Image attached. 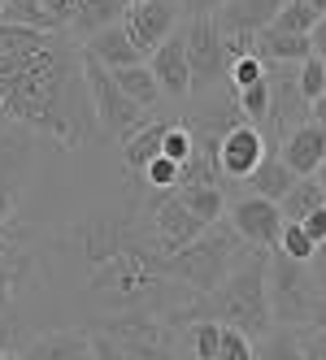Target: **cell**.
I'll list each match as a JSON object with an SVG mask.
<instances>
[{
  "instance_id": "obj_1",
  "label": "cell",
  "mask_w": 326,
  "mask_h": 360,
  "mask_svg": "<svg viewBox=\"0 0 326 360\" xmlns=\"http://www.w3.org/2000/svg\"><path fill=\"white\" fill-rule=\"evenodd\" d=\"M0 109L61 148H83L100 122L83 48H74L65 31L0 22Z\"/></svg>"
},
{
  "instance_id": "obj_2",
  "label": "cell",
  "mask_w": 326,
  "mask_h": 360,
  "mask_svg": "<svg viewBox=\"0 0 326 360\" xmlns=\"http://www.w3.org/2000/svg\"><path fill=\"white\" fill-rule=\"evenodd\" d=\"M209 308V313L218 321L227 326H239L248 330L253 339H261V334H270V321H274V304H270V269H265V248L248 252L244 261L222 278V287L200 300Z\"/></svg>"
},
{
  "instance_id": "obj_3",
  "label": "cell",
  "mask_w": 326,
  "mask_h": 360,
  "mask_svg": "<svg viewBox=\"0 0 326 360\" xmlns=\"http://www.w3.org/2000/svg\"><path fill=\"white\" fill-rule=\"evenodd\" d=\"M244 235H239V226L231 221H209L200 235L187 243V248H179V252H170V269H174V278L183 282V287L196 295V300H209L218 287H222V278H227L239 261H244Z\"/></svg>"
},
{
  "instance_id": "obj_4",
  "label": "cell",
  "mask_w": 326,
  "mask_h": 360,
  "mask_svg": "<svg viewBox=\"0 0 326 360\" xmlns=\"http://www.w3.org/2000/svg\"><path fill=\"white\" fill-rule=\"evenodd\" d=\"M313 300H318V278L309 261H296V256L279 252L270 261V304H274V321L283 326H309L313 313Z\"/></svg>"
},
{
  "instance_id": "obj_5",
  "label": "cell",
  "mask_w": 326,
  "mask_h": 360,
  "mask_svg": "<svg viewBox=\"0 0 326 360\" xmlns=\"http://www.w3.org/2000/svg\"><path fill=\"white\" fill-rule=\"evenodd\" d=\"M83 61H87V83H92V100H96L100 131H105V135H118V139H127L131 131H139L148 109L139 105V100H131L127 91H122L118 74H113L105 61H100V57H92L87 48H83Z\"/></svg>"
},
{
  "instance_id": "obj_6",
  "label": "cell",
  "mask_w": 326,
  "mask_h": 360,
  "mask_svg": "<svg viewBox=\"0 0 326 360\" xmlns=\"http://www.w3.org/2000/svg\"><path fill=\"white\" fill-rule=\"evenodd\" d=\"M187 48H192L196 87H209L231 74V44H227V31H222L218 13H196V22L187 27Z\"/></svg>"
},
{
  "instance_id": "obj_7",
  "label": "cell",
  "mask_w": 326,
  "mask_h": 360,
  "mask_svg": "<svg viewBox=\"0 0 326 360\" xmlns=\"http://www.w3.org/2000/svg\"><path fill=\"white\" fill-rule=\"evenodd\" d=\"M144 217H148V226L157 230V239L170 248V252H179V248H187L200 230H205L209 221L200 217L192 204L174 191V187H165V191H157L153 200H148V209H144Z\"/></svg>"
},
{
  "instance_id": "obj_8",
  "label": "cell",
  "mask_w": 326,
  "mask_h": 360,
  "mask_svg": "<svg viewBox=\"0 0 326 360\" xmlns=\"http://www.w3.org/2000/svg\"><path fill=\"white\" fill-rule=\"evenodd\" d=\"M31 178V143L18 131H0V226L18 217L22 191Z\"/></svg>"
},
{
  "instance_id": "obj_9",
  "label": "cell",
  "mask_w": 326,
  "mask_h": 360,
  "mask_svg": "<svg viewBox=\"0 0 326 360\" xmlns=\"http://www.w3.org/2000/svg\"><path fill=\"white\" fill-rule=\"evenodd\" d=\"M231 221L239 226V235L253 243V248H279V235H283V226H287V213H283L279 200L253 191V195H244L235 209H231Z\"/></svg>"
},
{
  "instance_id": "obj_10",
  "label": "cell",
  "mask_w": 326,
  "mask_h": 360,
  "mask_svg": "<svg viewBox=\"0 0 326 360\" xmlns=\"http://www.w3.org/2000/svg\"><path fill=\"white\" fill-rule=\"evenodd\" d=\"M31 274V243L22 221H5L0 226V313L13 304V295L22 291V282Z\"/></svg>"
},
{
  "instance_id": "obj_11",
  "label": "cell",
  "mask_w": 326,
  "mask_h": 360,
  "mask_svg": "<svg viewBox=\"0 0 326 360\" xmlns=\"http://www.w3.org/2000/svg\"><path fill=\"white\" fill-rule=\"evenodd\" d=\"M153 74L161 79V91L165 96H192L196 91V74H192V48H187V35H170L153 48Z\"/></svg>"
},
{
  "instance_id": "obj_12",
  "label": "cell",
  "mask_w": 326,
  "mask_h": 360,
  "mask_svg": "<svg viewBox=\"0 0 326 360\" xmlns=\"http://www.w3.org/2000/svg\"><path fill=\"white\" fill-rule=\"evenodd\" d=\"M265 135L257 131V122H235L231 126V131L227 135H222V174H227V178H239V183H244V178L248 174H253L261 161H265Z\"/></svg>"
},
{
  "instance_id": "obj_13",
  "label": "cell",
  "mask_w": 326,
  "mask_h": 360,
  "mask_svg": "<svg viewBox=\"0 0 326 360\" xmlns=\"http://www.w3.org/2000/svg\"><path fill=\"white\" fill-rule=\"evenodd\" d=\"M174 18H179L174 0H139V5L127 9V22H122V27L131 31V39L139 44L144 57H153V48L174 35Z\"/></svg>"
},
{
  "instance_id": "obj_14",
  "label": "cell",
  "mask_w": 326,
  "mask_h": 360,
  "mask_svg": "<svg viewBox=\"0 0 326 360\" xmlns=\"http://www.w3.org/2000/svg\"><path fill=\"white\" fill-rule=\"evenodd\" d=\"M279 152H283V161L296 174H318V165L326 157V126L322 122H300V126H291V131L283 135V143H279Z\"/></svg>"
},
{
  "instance_id": "obj_15",
  "label": "cell",
  "mask_w": 326,
  "mask_h": 360,
  "mask_svg": "<svg viewBox=\"0 0 326 360\" xmlns=\"http://www.w3.org/2000/svg\"><path fill=\"white\" fill-rule=\"evenodd\" d=\"M283 0H227L218 9V22L227 27V35H257L279 18Z\"/></svg>"
},
{
  "instance_id": "obj_16",
  "label": "cell",
  "mask_w": 326,
  "mask_h": 360,
  "mask_svg": "<svg viewBox=\"0 0 326 360\" xmlns=\"http://www.w3.org/2000/svg\"><path fill=\"white\" fill-rule=\"evenodd\" d=\"M257 53H261L265 65H274V61L300 65L305 57H313V39L309 35H296V31H283V27H274V22H270L265 31H257Z\"/></svg>"
},
{
  "instance_id": "obj_17",
  "label": "cell",
  "mask_w": 326,
  "mask_h": 360,
  "mask_svg": "<svg viewBox=\"0 0 326 360\" xmlns=\"http://www.w3.org/2000/svg\"><path fill=\"white\" fill-rule=\"evenodd\" d=\"M296 178H300V174L283 161V152H279V148H270V152H265V161L244 178V187H248V191H257V195H270V200H283V195L296 187Z\"/></svg>"
},
{
  "instance_id": "obj_18",
  "label": "cell",
  "mask_w": 326,
  "mask_h": 360,
  "mask_svg": "<svg viewBox=\"0 0 326 360\" xmlns=\"http://www.w3.org/2000/svg\"><path fill=\"white\" fill-rule=\"evenodd\" d=\"M87 53L92 57H100L109 70H122V65H135V61H144V53H139V44L131 39V31L127 27H105V31H96L92 39H87Z\"/></svg>"
},
{
  "instance_id": "obj_19",
  "label": "cell",
  "mask_w": 326,
  "mask_h": 360,
  "mask_svg": "<svg viewBox=\"0 0 326 360\" xmlns=\"http://www.w3.org/2000/svg\"><path fill=\"white\" fill-rule=\"evenodd\" d=\"M165 131H170V122H144L139 131H131L127 139H122V169H127V174H144L148 161L161 157Z\"/></svg>"
},
{
  "instance_id": "obj_20",
  "label": "cell",
  "mask_w": 326,
  "mask_h": 360,
  "mask_svg": "<svg viewBox=\"0 0 326 360\" xmlns=\"http://www.w3.org/2000/svg\"><path fill=\"white\" fill-rule=\"evenodd\" d=\"M92 334H79V330H53V334H39V339L27 347V356L35 360H61V356H92Z\"/></svg>"
},
{
  "instance_id": "obj_21",
  "label": "cell",
  "mask_w": 326,
  "mask_h": 360,
  "mask_svg": "<svg viewBox=\"0 0 326 360\" xmlns=\"http://www.w3.org/2000/svg\"><path fill=\"white\" fill-rule=\"evenodd\" d=\"M127 9H131V0H79V9H74V31L96 35V31L113 27L118 18H127Z\"/></svg>"
},
{
  "instance_id": "obj_22",
  "label": "cell",
  "mask_w": 326,
  "mask_h": 360,
  "mask_svg": "<svg viewBox=\"0 0 326 360\" xmlns=\"http://www.w3.org/2000/svg\"><path fill=\"white\" fill-rule=\"evenodd\" d=\"M279 204H283L287 221H300L305 213L322 209V204H326V187H322V178H318V174H300V178H296V187H291Z\"/></svg>"
},
{
  "instance_id": "obj_23",
  "label": "cell",
  "mask_w": 326,
  "mask_h": 360,
  "mask_svg": "<svg viewBox=\"0 0 326 360\" xmlns=\"http://www.w3.org/2000/svg\"><path fill=\"white\" fill-rule=\"evenodd\" d=\"M113 74H118L122 91H127L131 100H139L144 109H153V105H157V96H161V79L153 74V65L135 61V65H122V70H113Z\"/></svg>"
},
{
  "instance_id": "obj_24",
  "label": "cell",
  "mask_w": 326,
  "mask_h": 360,
  "mask_svg": "<svg viewBox=\"0 0 326 360\" xmlns=\"http://www.w3.org/2000/svg\"><path fill=\"white\" fill-rule=\"evenodd\" d=\"M192 209L205 217V221H218L227 213V195H222V183H187V187H174Z\"/></svg>"
},
{
  "instance_id": "obj_25",
  "label": "cell",
  "mask_w": 326,
  "mask_h": 360,
  "mask_svg": "<svg viewBox=\"0 0 326 360\" xmlns=\"http://www.w3.org/2000/svg\"><path fill=\"white\" fill-rule=\"evenodd\" d=\"M0 22H13V27H35V31H61L44 0H5Z\"/></svg>"
},
{
  "instance_id": "obj_26",
  "label": "cell",
  "mask_w": 326,
  "mask_h": 360,
  "mask_svg": "<svg viewBox=\"0 0 326 360\" xmlns=\"http://www.w3.org/2000/svg\"><path fill=\"white\" fill-rule=\"evenodd\" d=\"M270 70H265V79H257V83H244V87H235V105H239V113L248 117V122H265L270 117Z\"/></svg>"
},
{
  "instance_id": "obj_27",
  "label": "cell",
  "mask_w": 326,
  "mask_h": 360,
  "mask_svg": "<svg viewBox=\"0 0 326 360\" xmlns=\"http://www.w3.org/2000/svg\"><path fill=\"white\" fill-rule=\"evenodd\" d=\"M318 9H313V0H283V9L279 18H274V27H283V31H296V35H309L318 27Z\"/></svg>"
},
{
  "instance_id": "obj_28",
  "label": "cell",
  "mask_w": 326,
  "mask_h": 360,
  "mask_svg": "<svg viewBox=\"0 0 326 360\" xmlns=\"http://www.w3.org/2000/svg\"><path fill=\"white\" fill-rule=\"evenodd\" d=\"M318 248H322V243H318V239H313L300 221H287V226H283V235H279V252L296 256V261H313Z\"/></svg>"
},
{
  "instance_id": "obj_29",
  "label": "cell",
  "mask_w": 326,
  "mask_h": 360,
  "mask_svg": "<svg viewBox=\"0 0 326 360\" xmlns=\"http://www.w3.org/2000/svg\"><path fill=\"white\" fill-rule=\"evenodd\" d=\"M253 356H257L253 334L239 330V326H227V321H222V360H253Z\"/></svg>"
},
{
  "instance_id": "obj_30",
  "label": "cell",
  "mask_w": 326,
  "mask_h": 360,
  "mask_svg": "<svg viewBox=\"0 0 326 360\" xmlns=\"http://www.w3.org/2000/svg\"><path fill=\"white\" fill-rule=\"evenodd\" d=\"M179 174H183V165L161 152V157H153V161L144 165V183L157 187V191H165V187H179Z\"/></svg>"
},
{
  "instance_id": "obj_31",
  "label": "cell",
  "mask_w": 326,
  "mask_h": 360,
  "mask_svg": "<svg viewBox=\"0 0 326 360\" xmlns=\"http://www.w3.org/2000/svg\"><path fill=\"white\" fill-rule=\"evenodd\" d=\"M192 347L200 360H222V321H196Z\"/></svg>"
},
{
  "instance_id": "obj_32",
  "label": "cell",
  "mask_w": 326,
  "mask_h": 360,
  "mask_svg": "<svg viewBox=\"0 0 326 360\" xmlns=\"http://www.w3.org/2000/svg\"><path fill=\"white\" fill-rule=\"evenodd\" d=\"M300 91H305L309 100H318L326 91V61H322V53L300 61Z\"/></svg>"
},
{
  "instance_id": "obj_33",
  "label": "cell",
  "mask_w": 326,
  "mask_h": 360,
  "mask_svg": "<svg viewBox=\"0 0 326 360\" xmlns=\"http://www.w3.org/2000/svg\"><path fill=\"white\" fill-rule=\"evenodd\" d=\"M265 61H261V53H244V57H235L231 61V74L227 79L235 83V87H244V83H257V79H265Z\"/></svg>"
},
{
  "instance_id": "obj_34",
  "label": "cell",
  "mask_w": 326,
  "mask_h": 360,
  "mask_svg": "<svg viewBox=\"0 0 326 360\" xmlns=\"http://www.w3.org/2000/svg\"><path fill=\"white\" fill-rule=\"evenodd\" d=\"M48 5V13H53V22L65 31V27H74V9H79V0H44Z\"/></svg>"
},
{
  "instance_id": "obj_35",
  "label": "cell",
  "mask_w": 326,
  "mask_h": 360,
  "mask_svg": "<svg viewBox=\"0 0 326 360\" xmlns=\"http://www.w3.org/2000/svg\"><path fill=\"white\" fill-rule=\"evenodd\" d=\"M300 352H305L309 360H326V330H313L300 339Z\"/></svg>"
},
{
  "instance_id": "obj_36",
  "label": "cell",
  "mask_w": 326,
  "mask_h": 360,
  "mask_svg": "<svg viewBox=\"0 0 326 360\" xmlns=\"http://www.w3.org/2000/svg\"><path fill=\"white\" fill-rule=\"evenodd\" d=\"M300 226H305L318 243H326V204H322V209H313V213H305V217H300Z\"/></svg>"
},
{
  "instance_id": "obj_37",
  "label": "cell",
  "mask_w": 326,
  "mask_h": 360,
  "mask_svg": "<svg viewBox=\"0 0 326 360\" xmlns=\"http://www.w3.org/2000/svg\"><path fill=\"white\" fill-rule=\"evenodd\" d=\"M309 326H313V330H326V291H318V300H313V313H309Z\"/></svg>"
},
{
  "instance_id": "obj_38",
  "label": "cell",
  "mask_w": 326,
  "mask_h": 360,
  "mask_svg": "<svg viewBox=\"0 0 326 360\" xmlns=\"http://www.w3.org/2000/svg\"><path fill=\"white\" fill-rule=\"evenodd\" d=\"M309 265H313V278H318V291H326V243L318 248V256H313Z\"/></svg>"
},
{
  "instance_id": "obj_39",
  "label": "cell",
  "mask_w": 326,
  "mask_h": 360,
  "mask_svg": "<svg viewBox=\"0 0 326 360\" xmlns=\"http://www.w3.org/2000/svg\"><path fill=\"white\" fill-rule=\"evenodd\" d=\"M183 5H187V13H218L227 0H183Z\"/></svg>"
},
{
  "instance_id": "obj_40",
  "label": "cell",
  "mask_w": 326,
  "mask_h": 360,
  "mask_svg": "<svg viewBox=\"0 0 326 360\" xmlns=\"http://www.w3.org/2000/svg\"><path fill=\"white\" fill-rule=\"evenodd\" d=\"M309 39H313V53H322V57H326V13L318 18V27L309 31Z\"/></svg>"
},
{
  "instance_id": "obj_41",
  "label": "cell",
  "mask_w": 326,
  "mask_h": 360,
  "mask_svg": "<svg viewBox=\"0 0 326 360\" xmlns=\"http://www.w3.org/2000/svg\"><path fill=\"white\" fill-rule=\"evenodd\" d=\"M309 117H313V122H322V126H326V91H322V96H318V100H313V105H309Z\"/></svg>"
},
{
  "instance_id": "obj_42",
  "label": "cell",
  "mask_w": 326,
  "mask_h": 360,
  "mask_svg": "<svg viewBox=\"0 0 326 360\" xmlns=\"http://www.w3.org/2000/svg\"><path fill=\"white\" fill-rule=\"evenodd\" d=\"M318 178H322V187H326V157H322V165H318Z\"/></svg>"
},
{
  "instance_id": "obj_43",
  "label": "cell",
  "mask_w": 326,
  "mask_h": 360,
  "mask_svg": "<svg viewBox=\"0 0 326 360\" xmlns=\"http://www.w3.org/2000/svg\"><path fill=\"white\" fill-rule=\"evenodd\" d=\"M313 9H318V13H326V0H313Z\"/></svg>"
},
{
  "instance_id": "obj_44",
  "label": "cell",
  "mask_w": 326,
  "mask_h": 360,
  "mask_svg": "<svg viewBox=\"0 0 326 360\" xmlns=\"http://www.w3.org/2000/svg\"><path fill=\"white\" fill-rule=\"evenodd\" d=\"M0 122H9V117H5V109H0Z\"/></svg>"
},
{
  "instance_id": "obj_45",
  "label": "cell",
  "mask_w": 326,
  "mask_h": 360,
  "mask_svg": "<svg viewBox=\"0 0 326 360\" xmlns=\"http://www.w3.org/2000/svg\"><path fill=\"white\" fill-rule=\"evenodd\" d=\"M0 13H5V0H0Z\"/></svg>"
},
{
  "instance_id": "obj_46",
  "label": "cell",
  "mask_w": 326,
  "mask_h": 360,
  "mask_svg": "<svg viewBox=\"0 0 326 360\" xmlns=\"http://www.w3.org/2000/svg\"><path fill=\"white\" fill-rule=\"evenodd\" d=\"M131 5H139V0H131Z\"/></svg>"
},
{
  "instance_id": "obj_47",
  "label": "cell",
  "mask_w": 326,
  "mask_h": 360,
  "mask_svg": "<svg viewBox=\"0 0 326 360\" xmlns=\"http://www.w3.org/2000/svg\"><path fill=\"white\" fill-rule=\"evenodd\" d=\"M322 61H326V57H322Z\"/></svg>"
}]
</instances>
